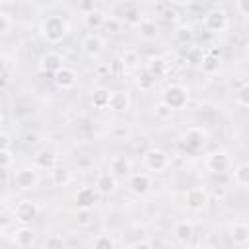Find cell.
Here are the masks:
<instances>
[{"label":"cell","instance_id":"obj_1","mask_svg":"<svg viewBox=\"0 0 249 249\" xmlns=\"http://www.w3.org/2000/svg\"><path fill=\"white\" fill-rule=\"evenodd\" d=\"M39 31H41V37L47 41V43H60L68 31H70V25L64 18L60 16H49L47 19L41 21L39 25Z\"/></svg>","mask_w":249,"mask_h":249},{"label":"cell","instance_id":"obj_2","mask_svg":"<svg viewBox=\"0 0 249 249\" xmlns=\"http://www.w3.org/2000/svg\"><path fill=\"white\" fill-rule=\"evenodd\" d=\"M163 101L173 109V111H179V109H185L187 103H189V89L181 84H171L165 88L163 91Z\"/></svg>","mask_w":249,"mask_h":249},{"label":"cell","instance_id":"obj_3","mask_svg":"<svg viewBox=\"0 0 249 249\" xmlns=\"http://www.w3.org/2000/svg\"><path fill=\"white\" fill-rule=\"evenodd\" d=\"M14 185L19 191H31L39 185V169L35 165H27L21 167L14 173Z\"/></svg>","mask_w":249,"mask_h":249},{"label":"cell","instance_id":"obj_4","mask_svg":"<svg viewBox=\"0 0 249 249\" xmlns=\"http://www.w3.org/2000/svg\"><path fill=\"white\" fill-rule=\"evenodd\" d=\"M12 214H14L16 222H19L21 226H27L29 222H33V220L39 216V206H37L33 200H29V198H21V200L14 206Z\"/></svg>","mask_w":249,"mask_h":249},{"label":"cell","instance_id":"obj_5","mask_svg":"<svg viewBox=\"0 0 249 249\" xmlns=\"http://www.w3.org/2000/svg\"><path fill=\"white\" fill-rule=\"evenodd\" d=\"M206 144V130L200 128V126H191L185 130L183 134V146L187 148V152L191 154H196L204 148Z\"/></svg>","mask_w":249,"mask_h":249},{"label":"cell","instance_id":"obj_6","mask_svg":"<svg viewBox=\"0 0 249 249\" xmlns=\"http://www.w3.org/2000/svg\"><path fill=\"white\" fill-rule=\"evenodd\" d=\"M202 25L210 31V33H218V31H224L228 27V14L222 10V8H212L204 14L202 18Z\"/></svg>","mask_w":249,"mask_h":249},{"label":"cell","instance_id":"obj_7","mask_svg":"<svg viewBox=\"0 0 249 249\" xmlns=\"http://www.w3.org/2000/svg\"><path fill=\"white\" fill-rule=\"evenodd\" d=\"M144 165L150 169V171H163L167 165H169V158L167 154L161 150V148H150L144 152Z\"/></svg>","mask_w":249,"mask_h":249},{"label":"cell","instance_id":"obj_8","mask_svg":"<svg viewBox=\"0 0 249 249\" xmlns=\"http://www.w3.org/2000/svg\"><path fill=\"white\" fill-rule=\"evenodd\" d=\"M185 204L191 212H198L208 204V191L204 187H191L185 195Z\"/></svg>","mask_w":249,"mask_h":249},{"label":"cell","instance_id":"obj_9","mask_svg":"<svg viewBox=\"0 0 249 249\" xmlns=\"http://www.w3.org/2000/svg\"><path fill=\"white\" fill-rule=\"evenodd\" d=\"M60 68H64V58L56 51H47L39 58V70L45 74H56Z\"/></svg>","mask_w":249,"mask_h":249},{"label":"cell","instance_id":"obj_10","mask_svg":"<svg viewBox=\"0 0 249 249\" xmlns=\"http://www.w3.org/2000/svg\"><path fill=\"white\" fill-rule=\"evenodd\" d=\"M206 167L212 173H226L231 167V158L224 150H216L206 158Z\"/></svg>","mask_w":249,"mask_h":249},{"label":"cell","instance_id":"obj_11","mask_svg":"<svg viewBox=\"0 0 249 249\" xmlns=\"http://www.w3.org/2000/svg\"><path fill=\"white\" fill-rule=\"evenodd\" d=\"M152 189V177L148 173H130L128 177V191L136 196H144Z\"/></svg>","mask_w":249,"mask_h":249},{"label":"cell","instance_id":"obj_12","mask_svg":"<svg viewBox=\"0 0 249 249\" xmlns=\"http://www.w3.org/2000/svg\"><path fill=\"white\" fill-rule=\"evenodd\" d=\"M33 165L37 169H43V171H53L54 167H58L56 165V154L51 148H43L33 156Z\"/></svg>","mask_w":249,"mask_h":249},{"label":"cell","instance_id":"obj_13","mask_svg":"<svg viewBox=\"0 0 249 249\" xmlns=\"http://www.w3.org/2000/svg\"><path fill=\"white\" fill-rule=\"evenodd\" d=\"M95 191H97V195H103V196L113 195L117 191V175H113L111 171L99 173L95 179Z\"/></svg>","mask_w":249,"mask_h":249},{"label":"cell","instance_id":"obj_14","mask_svg":"<svg viewBox=\"0 0 249 249\" xmlns=\"http://www.w3.org/2000/svg\"><path fill=\"white\" fill-rule=\"evenodd\" d=\"M74 200H76V206L78 208H84V210H91L95 200H97V191L95 187H80L76 193H74Z\"/></svg>","mask_w":249,"mask_h":249},{"label":"cell","instance_id":"obj_15","mask_svg":"<svg viewBox=\"0 0 249 249\" xmlns=\"http://www.w3.org/2000/svg\"><path fill=\"white\" fill-rule=\"evenodd\" d=\"M103 47H105V41H103L97 33H89V35H86L84 41H82V49H84V53H86L89 58L99 56V54L103 53Z\"/></svg>","mask_w":249,"mask_h":249},{"label":"cell","instance_id":"obj_16","mask_svg":"<svg viewBox=\"0 0 249 249\" xmlns=\"http://www.w3.org/2000/svg\"><path fill=\"white\" fill-rule=\"evenodd\" d=\"M35 231L29 228V226H19L16 231H14V243L19 247V249H27V247H31L33 243H35Z\"/></svg>","mask_w":249,"mask_h":249},{"label":"cell","instance_id":"obj_17","mask_svg":"<svg viewBox=\"0 0 249 249\" xmlns=\"http://www.w3.org/2000/svg\"><path fill=\"white\" fill-rule=\"evenodd\" d=\"M76 82H78V76H76V72H74L72 68H68V66L60 68V70L54 74V84H56L60 89H72V88L76 86Z\"/></svg>","mask_w":249,"mask_h":249},{"label":"cell","instance_id":"obj_18","mask_svg":"<svg viewBox=\"0 0 249 249\" xmlns=\"http://www.w3.org/2000/svg\"><path fill=\"white\" fill-rule=\"evenodd\" d=\"M130 107V97L126 91L123 89H115L111 91V99H109V109L113 113H123V111H128Z\"/></svg>","mask_w":249,"mask_h":249},{"label":"cell","instance_id":"obj_19","mask_svg":"<svg viewBox=\"0 0 249 249\" xmlns=\"http://www.w3.org/2000/svg\"><path fill=\"white\" fill-rule=\"evenodd\" d=\"M193 233H195V228H193V224L187 222V220H181V222H177V224L173 226V237H175L181 245H187V243L193 239Z\"/></svg>","mask_w":249,"mask_h":249},{"label":"cell","instance_id":"obj_20","mask_svg":"<svg viewBox=\"0 0 249 249\" xmlns=\"http://www.w3.org/2000/svg\"><path fill=\"white\" fill-rule=\"evenodd\" d=\"M146 70H148L156 80H160V78H163V76L167 74L169 64H167V60H165L163 56H152V58L148 60V64H146Z\"/></svg>","mask_w":249,"mask_h":249},{"label":"cell","instance_id":"obj_21","mask_svg":"<svg viewBox=\"0 0 249 249\" xmlns=\"http://www.w3.org/2000/svg\"><path fill=\"white\" fill-rule=\"evenodd\" d=\"M119 19H121L124 25H128V27H138V25L142 23L144 16H142V12H140L136 6H124V10H123V14H121Z\"/></svg>","mask_w":249,"mask_h":249},{"label":"cell","instance_id":"obj_22","mask_svg":"<svg viewBox=\"0 0 249 249\" xmlns=\"http://www.w3.org/2000/svg\"><path fill=\"white\" fill-rule=\"evenodd\" d=\"M230 239L235 243V245H247L249 243V226L247 224H233L230 228Z\"/></svg>","mask_w":249,"mask_h":249},{"label":"cell","instance_id":"obj_23","mask_svg":"<svg viewBox=\"0 0 249 249\" xmlns=\"http://www.w3.org/2000/svg\"><path fill=\"white\" fill-rule=\"evenodd\" d=\"M130 169H132V163H130V160L124 158V156H115V158H111V161H109V171H111L113 175H128Z\"/></svg>","mask_w":249,"mask_h":249},{"label":"cell","instance_id":"obj_24","mask_svg":"<svg viewBox=\"0 0 249 249\" xmlns=\"http://www.w3.org/2000/svg\"><path fill=\"white\" fill-rule=\"evenodd\" d=\"M84 23H86V27H89V29H99V27H103L105 23H107V16L101 12V10H97V8H93L91 12H88V14H84Z\"/></svg>","mask_w":249,"mask_h":249},{"label":"cell","instance_id":"obj_25","mask_svg":"<svg viewBox=\"0 0 249 249\" xmlns=\"http://www.w3.org/2000/svg\"><path fill=\"white\" fill-rule=\"evenodd\" d=\"M200 66H202V72H204V74H208V76L216 74L218 68H220V54H218V51H214V49L208 51V53L204 54Z\"/></svg>","mask_w":249,"mask_h":249},{"label":"cell","instance_id":"obj_26","mask_svg":"<svg viewBox=\"0 0 249 249\" xmlns=\"http://www.w3.org/2000/svg\"><path fill=\"white\" fill-rule=\"evenodd\" d=\"M109 99H111V91L105 88H95L91 91V105L95 109H109Z\"/></svg>","mask_w":249,"mask_h":249},{"label":"cell","instance_id":"obj_27","mask_svg":"<svg viewBox=\"0 0 249 249\" xmlns=\"http://www.w3.org/2000/svg\"><path fill=\"white\" fill-rule=\"evenodd\" d=\"M138 33H140V37L146 39V41L156 39V35H158V25H156V21L150 19V18H144L142 23L138 25Z\"/></svg>","mask_w":249,"mask_h":249},{"label":"cell","instance_id":"obj_28","mask_svg":"<svg viewBox=\"0 0 249 249\" xmlns=\"http://www.w3.org/2000/svg\"><path fill=\"white\" fill-rule=\"evenodd\" d=\"M134 82H136V88H138L140 91H150V89L154 88V84H156V78L144 68L142 72L136 74V80H134Z\"/></svg>","mask_w":249,"mask_h":249},{"label":"cell","instance_id":"obj_29","mask_svg":"<svg viewBox=\"0 0 249 249\" xmlns=\"http://www.w3.org/2000/svg\"><path fill=\"white\" fill-rule=\"evenodd\" d=\"M173 37H175V41H177L179 45H187V43L193 41L195 33H193V27H191V25H177Z\"/></svg>","mask_w":249,"mask_h":249},{"label":"cell","instance_id":"obj_30","mask_svg":"<svg viewBox=\"0 0 249 249\" xmlns=\"http://www.w3.org/2000/svg\"><path fill=\"white\" fill-rule=\"evenodd\" d=\"M233 181L239 187H249V163H239L233 169Z\"/></svg>","mask_w":249,"mask_h":249},{"label":"cell","instance_id":"obj_31","mask_svg":"<svg viewBox=\"0 0 249 249\" xmlns=\"http://www.w3.org/2000/svg\"><path fill=\"white\" fill-rule=\"evenodd\" d=\"M51 179H53L54 185L64 187V185L70 183L72 177H70V171H68V169H64V167H54V169L51 171Z\"/></svg>","mask_w":249,"mask_h":249},{"label":"cell","instance_id":"obj_32","mask_svg":"<svg viewBox=\"0 0 249 249\" xmlns=\"http://www.w3.org/2000/svg\"><path fill=\"white\" fill-rule=\"evenodd\" d=\"M43 249H66V241L60 233H51V235H47Z\"/></svg>","mask_w":249,"mask_h":249},{"label":"cell","instance_id":"obj_33","mask_svg":"<svg viewBox=\"0 0 249 249\" xmlns=\"http://www.w3.org/2000/svg\"><path fill=\"white\" fill-rule=\"evenodd\" d=\"M93 249H115V239L111 233H99L93 239Z\"/></svg>","mask_w":249,"mask_h":249},{"label":"cell","instance_id":"obj_34","mask_svg":"<svg viewBox=\"0 0 249 249\" xmlns=\"http://www.w3.org/2000/svg\"><path fill=\"white\" fill-rule=\"evenodd\" d=\"M154 115H156V119H160V121H167V119H171L173 109L161 99V101H158V103L154 105Z\"/></svg>","mask_w":249,"mask_h":249},{"label":"cell","instance_id":"obj_35","mask_svg":"<svg viewBox=\"0 0 249 249\" xmlns=\"http://www.w3.org/2000/svg\"><path fill=\"white\" fill-rule=\"evenodd\" d=\"M235 101H237L241 107H249V82L243 84V86L235 91Z\"/></svg>","mask_w":249,"mask_h":249},{"label":"cell","instance_id":"obj_36","mask_svg":"<svg viewBox=\"0 0 249 249\" xmlns=\"http://www.w3.org/2000/svg\"><path fill=\"white\" fill-rule=\"evenodd\" d=\"M76 222H78V226H89L91 224V210H84V208H78V212H76Z\"/></svg>","mask_w":249,"mask_h":249},{"label":"cell","instance_id":"obj_37","mask_svg":"<svg viewBox=\"0 0 249 249\" xmlns=\"http://www.w3.org/2000/svg\"><path fill=\"white\" fill-rule=\"evenodd\" d=\"M138 64V54L134 51H124L123 54V66L124 68H134Z\"/></svg>","mask_w":249,"mask_h":249},{"label":"cell","instance_id":"obj_38","mask_svg":"<svg viewBox=\"0 0 249 249\" xmlns=\"http://www.w3.org/2000/svg\"><path fill=\"white\" fill-rule=\"evenodd\" d=\"M12 163H14V154H12V150H0V167L6 171V169H10Z\"/></svg>","mask_w":249,"mask_h":249},{"label":"cell","instance_id":"obj_39","mask_svg":"<svg viewBox=\"0 0 249 249\" xmlns=\"http://www.w3.org/2000/svg\"><path fill=\"white\" fill-rule=\"evenodd\" d=\"M202 58H204V54H202V49H198V47H193V49L187 53V60L193 62V64H200Z\"/></svg>","mask_w":249,"mask_h":249},{"label":"cell","instance_id":"obj_40","mask_svg":"<svg viewBox=\"0 0 249 249\" xmlns=\"http://www.w3.org/2000/svg\"><path fill=\"white\" fill-rule=\"evenodd\" d=\"M10 27H12V18H10V14L4 12V10H0V33H8Z\"/></svg>","mask_w":249,"mask_h":249},{"label":"cell","instance_id":"obj_41","mask_svg":"<svg viewBox=\"0 0 249 249\" xmlns=\"http://www.w3.org/2000/svg\"><path fill=\"white\" fill-rule=\"evenodd\" d=\"M10 80H12V64H10L8 58H4V62H2V84H4V88L10 84Z\"/></svg>","mask_w":249,"mask_h":249},{"label":"cell","instance_id":"obj_42","mask_svg":"<svg viewBox=\"0 0 249 249\" xmlns=\"http://www.w3.org/2000/svg\"><path fill=\"white\" fill-rule=\"evenodd\" d=\"M10 144H12V136L6 130H2L0 132V150H10Z\"/></svg>","mask_w":249,"mask_h":249},{"label":"cell","instance_id":"obj_43","mask_svg":"<svg viewBox=\"0 0 249 249\" xmlns=\"http://www.w3.org/2000/svg\"><path fill=\"white\" fill-rule=\"evenodd\" d=\"M12 220L16 222V218H14V216L10 218V214H8L6 210H2V222H0V228H2V231H6V230H8V226H10V222H12Z\"/></svg>","mask_w":249,"mask_h":249},{"label":"cell","instance_id":"obj_44","mask_svg":"<svg viewBox=\"0 0 249 249\" xmlns=\"http://www.w3.org/2000/svg\"><path fill=\"white\" fill-rule=\"evenodd\" d=\"M237 10L241 16H249V0H237Z\"/></svg>","mask_w":249,"mask_h":249},{"label":"cell","instance_id":"obj_45","mask_svg":"<svg viewBox=\"0 0 249 249\" xmlns=\"http://www.w3.org/2000/svg\"><path fill=\"white\" fill-rule=\"evenodd\" d=\"M130 249H154V245H152L150 241H146V239H140V241L132 243V245H130Z\"/></svg>","mask_w":249,"mask_h":249},{"label":"cell","instance_id":"obj_46","mask_svg":"<svg viewBox=\"0 0 249 249\" xmlns=\"http://www.w3.org/2000/svg\"><path fill=\"white\" fill-rule=\"evenodd\" d=\"M163 16H165V19H177V10L175 8H165V12H163Z\"/></svg>","mask_w":249,"mask_h":249},{"label":"cell","instance_id":"obj_47","mask_svg":"<svg viewBox=\"0 0 249 249\" xmlns=\"http://www.w3.org/2000/svg\"><path fill=\"white\" fill-rule=\"evenodd\" d=\"M97 72L99 74H105V72H109V68L107 66H97Z\"/></svg>","mask_w":249,"mask_h":249}]
</instances>
